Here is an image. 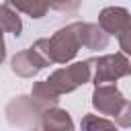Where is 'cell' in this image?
<instances>
[{
    "mask_svg": "<svg viewBox=\"0 0 131 131\" xmlns=\"http://www.w3.org/2000/svg\"><path fill=\"white\" fill-rule=\"evenodd\" d=\"M82 27H84V23H80V20L70 23V25L57 29V31L47 39L49 57H51L53 63H70V61L78 55V51L84 47Z\"/></svg>",
    "mask_w": 131,
    "mask_h": 131,
    "instance_id": "1",
    "label": "cell"
},
{
    "mask_svg": "<svg viewBox=\"0 0 131 131\" xmlns=\"http://www.w3.org/2000/svg\"><path fill=\"white\" fill-rule=\"evenodd\" d=\"M131 23V14L127 8L123 6H106L100 10L98 14V25L108 33V35H115L119 37V33Z\"/></svg>",
    "mask_w": 131,
    "mask_h": 131,
    "instance_id": "6",
    "label": "cell"
},
{
    "mask_svg": "<svg viewBox=\"0 0 131 131\" xmlns=\"http://www.w3.org/2000/svg\"><path fill=\"white\" fill-rule=\"evenodd\" d=\"M43 68H47V61H45L33 47L14 53V57L10 59V70H12L16 76H20V78H33V76H37Z\"/></svg>",
    "mask_w": 131,
    "mask_h": 131,
    "instance_id": "5",
    "label": "cell"
},
{
    "mask_svg": "<svg viewBox=\"0 0 131 131\" xmlns=\"http://www.w3.org/2000/svg\"><path fill=\"white\" fill-rule=\"evenodd\" d=\"M82 41L86 49H104L108 45V33L94 23H84L82 27Z\"/></svg>",
    "mask_w": 131,
    "mask_h": 131,
    "instance_id": "9",
    "label": "cell"
},
{
    "mask_svg": "<svg viewBox=\"0 0 131 131\" xmlns=\"http://www.w3.org/2000/svg\"><path fill=\"white\" fill-rule=\"evenodd\" d=\"M92 80V59H84V61H74L66 68H59L55 70L47 82L53 84L57 88L59 94H70L74 92L76 88L88 84Z\"/></svg>",
    "mask_w": 131,
    "mask_h": 131,
    "instance_id": "2",
    "label": "cell"
},
{
    "mask_svg": "<svg viewBox=\"0 0 131 131\" xmlns=\"http://www.w3.org/2000/svg\"><path fill=\"white\" fill-rule=\"evenodd\" d=\"M2 27H0V63L4 61V57H6V45H4V37H2Z\"/></svg>",
    "mask_w": 131,
    "mask_h": 131,
    "instance_id": "16",
    "label": "cell"
},
{
    "mask_svg": "<svg viewBox=\"0 0 131 131\" xmlns=\"http://www.w3.org/2000/svg\"><path fill=\"white\" fill-rule=\"evenodd\" d=\"M0 27L6 33H12L14 37H18L23 33V20L18 16V10L12 8L8 2L6 4H0Z\"/></svg>",
    "mask_w": 131,
    "mask_h": 131,
    "instance_id": "10",
    "label": "cell"
},
{
    "mask_svg": "<svg viewBox=\"0 0 131 131\" xmlns=\"http://www.w3.org/2000/svg\"><path fill=\"white\" fill-rule=\"evenodd\" d=\"M127 102V98L123 96V92L117 88L115 82H104V84H96L94 92H92V106L98 111V115L102 117H115L123 104Z\"/></svg>",
    "mask_w": 131,
    "mask_h": 131,
    "instance_id": "4",
    "label": "cell"
},
{
    "mask_svg": "<svg viewBox=\"0 0 131 131\" xmlns=\"http://www.w3.org/2000/svg\"><path fill=\"white\" fill-rule=\"evenodd\" d=\"M47 2H49L51 8H55V10H59V12H66V14L78 12V8H80V4H82V0H47Z\"/></svg>",
    "mask_w": 131,
    "mask_h": 131,
    "instance_id": "13",
    "label": "cell"
},
{
    "mask_svg": "<svg viewBox=\"0 0 131 131\" xmlns=\"http://www.w3.org/2000/svg\"><path fill=\"white\" fill-rule=\"evenodd\" d=\"M113 119H115V123H117L119 127H131V100H127V102L123 104V108H121Z\"/></svg>",
    "mask_w": 131,
    "mask_h": 131,
    "instance_id": "14",
    "label": "cell"
},
{
    "mask_svg": "<svg viewBox=\"0 0 131 131\" xmlns=\"http://www.w3.org/2000/svg\"><path fill=\"white\" fill-rule=\"evenodd\" d=\"M12 8H16L18 12L29 14L31 18H43L47 14V10L51 8L47 0H6Z\"/></svg>",
    "mask_w": 131,
    "mask_h": 131,
    "instance_id": "11",
    "label": "cell"
},
{
    "mask_svg": "<svg viewBox=\"0 0 131 131\" xmlns=\"http://www.w3.org/2000/svg\"><path fill=\"white\" fill-rule=\"evenodd\" d=\"M59 96H61V94L57 92V88H55L53 84H49L47 80L35 82L33 88H31V98H33V102H35L41 111H45V108H49V106H57Z\"/></svg>",
    "mask_w": 131,
    "mask_h": 131,
    "instance_id": "8",
    "label": "cell"
},
{
    "mask_svg": "<svg viewBox=\"0 0 131 131\" xmlns=\"http://www.w3.org/2000/svg\"><path fill=\"white\" fill-rule=\"evenodd\" d=\"M119 47H121V51L125 53V55H131V23L119 33Z\"/></svg>",
    "mask_w": 131,
    "mask_h": 131,
    "instance_id": "15",
    "label": "cell"
},
{
    "mask_svg": "<svg viewBox=\"0 0 131 131\" xmlns=\"http://www.w3.org/2000/svg\"><path fill=\"white\" fill-rule=\"evenodd\" d=\"M115 121H108V119H102V117H96V115H86L82 119V129L86 131H94V129H115Z\"/></svg>",
    "mask_w": 131,
    "mask_h": 131,
    "instance_id": "12",
    "label": "cell"
},
{
    "mask_svg": "<svg viewBox=\"0 0 131 131\" xmlns=\"http://www.w3.org/2000/svg\"><path fill=\"white\" fill-rule=\"evenodd\" d=\"M41 127L49 129V131H72L74 121L68 111H63L59 106H49L41 113Z\"/></svg>",
    "mask_w": 131,
    "mask_h": 131,
    "instance_id": "7",
    "label": "cell"
},
{
    "mask_svg": "<svg viewBox=\"0 0 131 131\" xmlns=\"http://www.w3.org/2000/svg\"><path fill=\"white\" fill-rule=\"evenodd\" d=\"M129 57H131V55H129Z\"/></svg>",
    "mask_w": 131,
    "mask_h": 131,
    "instance_id": "17",
    "label": "cell"
},
{
    "mask_svg": "<svg viewBox=\"0 0 131 131\" xmlns=\"http://www.w3.org/2000/svg\"><path fill=\"white\" fill-rule=\"evenodd\" d=\"M131 76V59L121 53H108L92 59V82L104 84V82H117L119 78Z\"/></svg>",
    "mask_w": 131,
    "mask_h": 131,
    "instance_id": "3",
    "label": "cell"
}]
</instances>
